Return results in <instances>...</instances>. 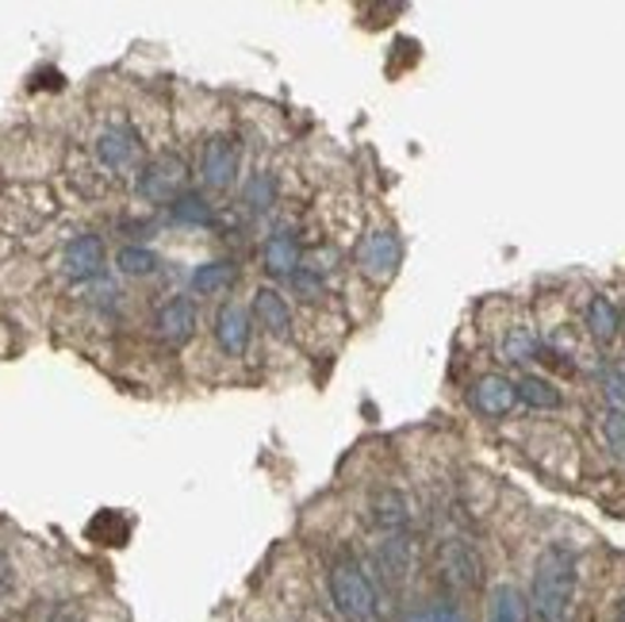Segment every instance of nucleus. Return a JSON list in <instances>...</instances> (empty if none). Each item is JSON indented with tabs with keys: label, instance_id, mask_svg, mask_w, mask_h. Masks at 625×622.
<instances>
[{
	"label": "nucleus",
	"instance_id": "cd10ccee",
	"mask_svg": "<svg viewBox=\"0 0 625 622\" xmlns=\"http://www.w3.org/2000/svg\"><path fill=\"white\" fill-rule=\"evenodd\" d=\"M12 591V561H9V553H0V599L9 596Z\"/></svg>",
	"mask_w": 625,
	"mask_h": 622
},
{
	"label": "nucleus",
	"instance_id": "ddd939ff",
	"mask_svg": "<svg viewBox=\"0 0 625 622\" xmlns=\"http://www.w3.org/2000/svg\"><path fill=\"white\" fill-rule=\"evenodd\" d=\"M96 159H101L104 169H127L139 159V134L123 124L104 127V131L96 134Z\"/></svg>",
	"mask_w": 625,
	"mask_h": 622
},
{
	"label": "nucleus",
	"instance_id": "4468645a",
	"mask_svg": "<svg viewBox=\"0 0 625 622\" xmlns=\"http://www.w3.org/2000/svg\"><path fill=\"white\" fill-rule=\"evenodd\" d=\"M253 319H258L261 327H266L273 339H292V307L288 300L281 296L276 289H269V284H261L258 292H253Z\"/></svg>",
	"mask_w": 625,
	"mask_h": 622
},
{
	"label": "nucleus",
	"instance_id": "2eb2a0df",
	"mask_svg": "<svg viewBox=\"0 0 625 622\" xmlns=\"http://www.w3.org/2000/svg\"><path fill=\"white\" fill-rule=\"evenodd\" d=\"M368 512H373V523L384 535H406V527H411V500L399 489H380Z\"/></svg>",
	"mask_w": 625,
	"mask_h": 622
},
{
	"label": "nucleus",
	"instance_id": "0eeeda50",
	"mask_svg": "<svg viewBox=\"0 0 625 622\" xmlns=\"http://www.w3.org/2000/svg\"><path fill=\"white\" fill-rule=\"evenodd\" d=\"M238 162H243V150H238V139L231 134H215V139L203 142V154H200V177L208 189L223 192L235 185L238 177Z\"/></svg>",
	"mask_w": 625,
	"mask_h": 622
},
{
	"label": "nucleus",
	"instance_id": "412c9836",
	"mask_svg": "<svg viewBox=\"0 0 625 622\" xmlns=\"http://www.w3.org/2000/svg\"><path fill=\"white\" fill-rule=\"evenodd\" d=\"M169 215L173 223H180V227H212V204L203 200V192H180L177 200L169 204Z\"/></svg>",
	"mask_w": 625,
	"mask_h": 622
},
{
	"label": "nucleus",
	"instance_id": "5701e85b",
	"mask_svg": "<svg viewBox=\"0 0 625 622\" xmlns=\"http://www.w3.org/2000/svg\"><path fill=\"white\" fill-rule=\"evenodd\" d=\"M116 266L123 277H154L162 269V258H157L150 246H123L116 254Z\"/></svg>",
	"mask_w": 625,
	"mask_h": 622
},
{
	"label": "nucleus",
	"instance_id": "f03ea898",
	"mask_svg": "<svg viewBox=\"0 0 625 622\" xmlns=\"http://www.w3.org/2000/svg\"><path fill=\"white\" fill-rule=\"evenodd\" d=\"M330 603L345 622H376L380 619V591H376L373 576L365 565L353 558H338L327 573Z\"/></svg>",
	"mask_w": 625,
	"mask_h": 622
},
{
	"label": "nucleus",
	"instance_id": "9b49d317",
	"mask_svg": "<svg viewBox=\"0 0 625 622\" xmlns=\"http://www.w3.org/2000/svg\"><path fill=\"white\" fill-rule=\"evenodd\" d=\"M253 339V312L243 304H220L215 312V342L227 357H243Z\"/></svg>",
	"mask_w": 625,
	"mask_h": 622
},
{
	"label": "nucleus",
	"instance_id": "6ab92c4d",
	"mask_svg": "<svg viewBox=\"0 0 625 622\" xmlns=\"http://www.w3.org/2000/svg\"><path fill=\"white\" fill-rule=\"evenodd\" d=\"M487 622H530V603L515 584H499L487 603Z\"/></svg>",
	"mask_w": 625,
	"mask_h": 622
},
{
	"label": "nucleus",
	"instance_id": "1a4fd4ad",
	"mask_svg": "<svg viewBox=\"0 0 625 622\" xmlns=\"http://www.w3.org/2000/svg\"><path fill=\"white\" fill-rule=\"evenodd\" d=\"M104 261H108V250H104V238L93 235V231H81L66 243L62 250V269L73 284L96 281L104 273Z\"/></svg>",
	"mask_w": 625,
	"mask_h": 622
},
{
	"label": "nucleus",
	"instance_id": "393cba45",
	"mask_svg": "<svg viewBox=\"0 0 625 622\" xmlns=\"http://www.w3.org/2000/svg\"><path fill=\"white\" fill-rule=\"evenodd\" d=\"M599 426H602V442H606V449L617 457V461H625V411L610 408Z\"/></svg>",
	"mask_w": 625,
	"mask_h": 622
},
{
	"label": "nucleus",
	"instance_id": "39448f33",
	"mask_svg": "<svg viewBox=\"0 0 625 622\" xmlns=\"http://www.w3.org/2000/svg\"><path fill=\"white\" fill-rule=\"evenodd\" d=\"M188 181V166L177 154H162V159L146 162L139 174V197L154 200V204H173V200L185 192Z\"/></svg>",
	"mask_w": 625,
	"mask_h": 622
},
{
	"label": "nucleus",
	"instance_id": "423d86ee",
	"mask_svg": "<svg viewBox=\"0 0 625 622\" xmlns=\"http://www.w3.org/2000/svg\"><path fill=\"white\" fill-rule=\"evenodd\" d=\"M469 408L480 419H507L518 408V385L503 373H484L469 385Z\"/></svg>",
	"mask_w": 625,
	"mask_h": 622
},
{
	"label": "nucleus",
	"instance_id": "7ed1b4c3",
	"mask_svg": "<svg viewBox=\"0 0 625 622\" xmlns=\"http://www.w3.org/2000/svg\"><path fill=\"white\" fill-rule=\"evenodd\" d=\"M353 258H357V269L368 277V281L388 284L391 277H396L399 261H403V243H399V235L391 227H376L361 238Z\"/></svg>",
	"mask_w": 625,
	"mask_h": 622
},
{
	"label": "nucleus",
	"instance_id": "f8f14e48",
	"mask_svg": "<svg viewBox=\"0 0 625 622\" xmlns=\"http://www.w3.org/2000/svg\"><path fill=\"white\" fill-rule=\"evenodd\" d=\"M261 261H266V269L273 277H292L299 266H304V246H299V235L296 227H276L273 235L266 238V246H261Z\"/></svg>",
	"mask_w": 625,
	"mask_h": 622
},
{
	"label": "nucleus",
	"instance_id": "9d476101",
	"mask_svg": "<svg viewBox=\"0 0 625 622\" xmlns=\"http://www.w3.org/2000/svg\"><path fill=\"white\" fill-rule=\"evenodd\" d=\"M196 324H200V312H196L192 296H173L157 307L154 316V331L165 347H185L188 339L196 335Z\"/></svg>",
	"mask_w": 625,
	"mask_h": 622
},
{
	"label": "nucleus",
	"instance_id": "f257e3e1",
	"mask_svg": "<svg viewBox=\"0 0 625 622\" xmlns=\"http://www.w3.org/2000/svg\"><path fill=\"white\" fill-rule=\"evenodd\" d=\"M579 591V558L571 545L553 542L538 553L530 576V611L541 622H571Z\"/></svg>",
	"mask_w": 625,
	"mask_h": 622
},
{
	"label": "nucleus",
	"instance_id": "4be33fe9",
	"mask_svg": "<svg viewBox=\"0 0 625 622\" xmlns=\"http://www.w3.org/2000/svg\"><path fill=\"white\" fill-rule=\"evenodd\" d=\"M499 350H503V357H507V362L522 365V362H538V357L545 354V342H541L530 327H510V331L503 335Z\"/></svg>",
	"mask_w": 625,
	"mask_h": 622
},
{
	"label": "nucleus",
	"instance_id": "a878e982",
	"mask_svg": "<svg viewBox=\"0 0 625 622\" xmlns=\"http://www.w3.org/2000/svg\"><path fill=\"white\" fill-rule=\"evenodd\" d=\"M599 385H602V396L610 400V408H622L625 411V369L617 365H606L599 373Z\"/></svg>",
	"mask_w": 625,
	"mask_h": 622
},
{
	"label": "nucleus",
	"instance_id": "dca6fc26",
	"mask_svg": "<svg viewBox=\"0 0 625 622\" xmlns=\"http://www.w3.org/2000/svg\"><path fill=\"white\" fill-rule=\"evenodd\" d=\"M583 327H587V335H591L599 347H610V342L622 335V312H617V304L610 296H591L587 300V307H583Z\"/></svg>",
	"mask_w": 625,
	"mask_h": 622
},
{
	"label": "nucleus",
	"instance_id": "6e6552de",
	"mask_svg": "<svg viewBox=\"0 0 625 622\" xmlns=\"http://www.w3.org/2000/svg\"><path fill=\"white\" fill-rule=\"evenodd\" d=\"M414 561H418V550H414L411 535H384L380 545L373 550V565L388 588H399V584L411 580Z\"/></svg>",
	"mask_w": 625,
	"mask_h": 622
},
{
	"label": "nucleus",
	"instance_id": "aec40b11",
	"mask_svg": "<svg viewBox=\"0 0 625 622\" xmlns=\"http://www.w3.org/2000/svg\"><path fill=\"white\" fill-rule=\"evenodd\" d=\"M276 192H281L276 177L269 174V169H253V174L246 177V185H243V204L250 208L253 215H266L269 208L276 204Z\"/></svg>",
	"mask_w": 625,
	"mask_h": 622
},
{
	"label": "nucleus",
	"instance_id": "20e7f679",
	"mask_svg": "<svg viewBox=\"0 0 625 622\" xmlns=\"http://www.w3.org/2000/svg\"><path fill=\"white\" fill-rule=\"evenodd\" d=\"M438 568L453 591H476L484 584V558L469 538H446L438 545Z\"/></svg>",
	"mask_w": 625,
	"mask_h": 622
},
{
	"label": "nucleus",
	"instance_id": "c85d7f7f",
	"mask_svg": "<svg viewBox=\"0 0 625 622\" xmlns=\"http://www.w3.org/2000/svg\"><path fill=\"white\" fill-rule=\"evenodd\" d=\"M617 622H625V596H622V603H617Z\"/></svg>",
	"mask_w": 625,
	"mask_h": 622
},
{
	"label": "nucleus",
	"instance_id": "b1692460",
	"mask_svg": "<svg viewBox=\"0 0 625 622\" xmlns=\"http://www.w3.org/2000/svg\"><path fill=\"white\" fill-rule=\"evenodd\" d=\"M411 622H469V619H464V611L453 599H426L423 607H414Z\"/></svg>",
	"mask_w": 625,
	"mask_h": 622
},
{
	"label": "nucleus",
	"instance_id": "bb28decb",
	"mask_svg": "<svg viewBox=\"0 0 625 622\" xmlns=\"http://www.w3.org/2000/svg\"><path fill=\"white\" fill-rule=\"evenodd\" d=\"M288 281H292V289H296L299 300H319V296H322V277H319V269L299 266L296 273L288 277Z\"/></svg>",
	"mask_w": 625,
	"mask_h": 622
},
{
	"label": "nucleus",
	"instance_id": "a211bd4d",
	"mask_svg": "<svg viewBox=\"0 0 625 622\" xmlns=\"http://www.w3.org/2000/svg\"><path fill=\"white\" fill-rule=\"evenodd\" d=\"M515 385H518V403H526L533 411H556L564 403L561 388L549 377H538V373H522Z\"/></svg>",
	"mask_w": 625,
	"mask_h": 622
},
{
	"label": "nucleus",
	"instance_id": "f3484780",
	"mask_svg": "<svg viewBox=\"0 0 625 622\" xmlns=\"http://www.w3.org/2000/svg\"><path fill=\"white\" fill-rule=\"evenodd\" d=\"M235 281H238V269H235V261H227V258L200 261V266L192 269V277H188L196 296H220V292H227Z\"/></svg>",
	"mask_w": 625,
	"mask_h": 622
},
{
	"label": "nucleus",
	"instance_id": "c756f323",
	"mask_svg": "<svg viewBox=\"0 0 625 622\" xmlns=\"http://www.w3.org/2000/svg\"><path fill=\"white\" fill-rule=\"evenodd\" d=\"M622 331H625V312H622Z\"/></svg>",
	"mask_w": 625,
	"mask_h": 622
}]
</instances>
